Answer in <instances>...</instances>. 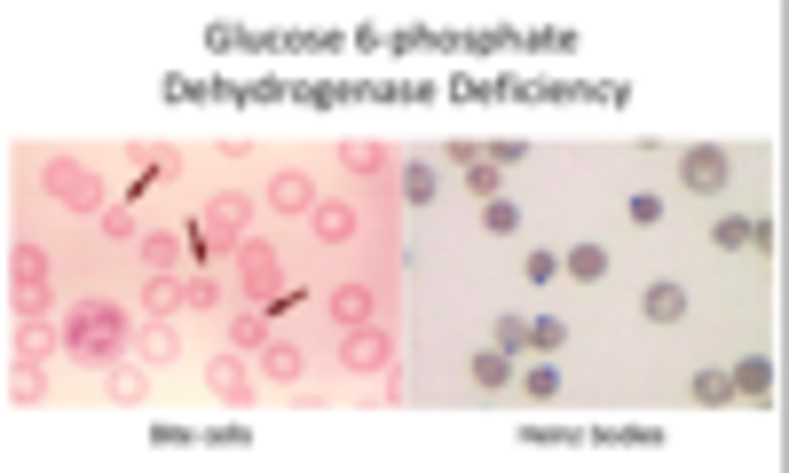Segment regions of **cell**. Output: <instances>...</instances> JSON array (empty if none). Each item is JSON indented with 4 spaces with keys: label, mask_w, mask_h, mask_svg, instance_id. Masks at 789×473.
I'll use <instances>...</instances> for the list:
<instances>
[{
    "label": "cell",
    "mask_w": 789,
    "mask_h": 473,
    "mask_svg": "<svg viewBox=\"0 0 789 473\" xmlns=\"http://www.w3.org/2000/svg\"><path fill=\"white\" fill-rule=\"evenodd\" d=\"M727 182H735V150H718V143L679 150V190L687 197H727Z\"/></svg>",
    "instance_id": "6da1fadb"
},
{
    "label": "cell",
    "mask_w": 789,
    "mask_h": 473,
    "mask_svg": "<svg viewBox=\"0 0 789 473\" xmlns=\"http://www.w3.org/2000/svg\"><path fill=\"white\" fill-rule=\"evenodd\" d=\"M640 316H647V324H687V284H679V277H655V284L640 292Z\"/></svg>",
    "instance_id": "7a4b0ae2"
},
{
    "label": "cell",
    "mask_w": 789,
    "mask_h": 473,
    "mask_svg": "<svg viewBox=\"0 0 789 473\" xmlns=\"http://www.w3.org/2000/svg\"><path fill=\"white\" fill-rule=\"evenodd\" d=\"M727 379H735V402H774V355H742Z\"/></svg>",
    "instance_id": "3957f363"
},
{
    "label": "cell",
    "mask_w": 789,
    "mask_h": 473,
    "mask_svg": "<svg viewBox=\"0 0 789 473\" xmlns=\"http://www.w3.org/2000/svg\"><path fill=\"white\" fill-rule=\"evenodd\" d=\"M513 371H521V355H506V348H474V387H482V395H506Z\"/></svg>",
    "instance_id": "277c9868"
},
{
    "label": "cell",
    "mask_w": 789,
    "mask_h": 473,
    "mask_svg": "<svg viewBox=\"0 0 789 473\" xmlns=\"http://www.w3.org/2000/svg\"><path fill=\"white\" fill-rule=\"evenodd\" d=\"M561 268H569L576 284H600V277H608V245H592V237H584V245L561 253Z\"/></svg>",
    "instance_id": "5b68a950"
},
{
    "label": "cell",
    "mask_w": 789,
    "mask_h": 473,
    "mask_svg": "<svg viewBox=\"0 0 789 473\" xmlns=\"http://www.w3.org/2000/svg\"><path fill=\"white\" fill-rule=\"evenodd\" d=\"M513 379H521V395H530V402H561V371H553V363H530V371H513Z\"/></svg>",
    "instance_id": "8992f818"
},
{
    "label": "cell",
    "mask_w": 789,
    "mask_h": 473,
    "mask_svg": "<svg viewBox=\"0 0 789 473\" xmlns=\"http://www.w3.org/2000/svg\"><path fill=\"white\" fill-rule=\"evenodd\" d=\"M403 197H411V206H435V197H442V174H435L426 158H411V166H403Z\"/></svg>",
    "instance_id": "52a82bcc"
},
{
    "label": "cell",
    "mask_w": 789,
    "mask_h": 473,
    "mask_svg": "<svg viewBox=\"0 0 789 473\" xmlns=\"http://www.w3.org/2000/svg\"><path fill=\"white\" fill-rule=\"evenodd\" d=\"M750 229H758L750 214H718V221H711V245H718V253H750Z\"/></svg>",
    "instance_id": "ba28073f"
},
{
    "label": "cell",
    "mask_w": 789,
    "mask_h": 473,
    "mask_svg": "<svg viewBox=\"0 0 789 473\" xmlns=\"http://www.w3.org/2000/svg\"><path fill=\"white\" fill-rule=\"evenodd\" d=\"M687 395H695V402H711V411H718V402H735V379H727L718 363H703L695 379H687Z\"/></svg>",
    "instance_id": "9c48e42d"
},
{
    "label": "cell",
    "mask_w": 789,
    "mask_h": 473,
    "mask_svg": "<svg viewBox=\"0 0 789 473\" xmlns=\"http://www.w3.org/2000/svg\"><path fill=\"white\" fill-rule=\"evenodd\" d=\"M489 348H506V355H521V348H530V324H521V308H506L498 324H489Z\"/></svg>",
    "instance_id": "30bf717a"
},
{
    "label": "cell",
    "mask_w": 789,
    "mask_h": 473,
    "mask_svg": "<svg viewBox=\"0 0 789 473\" xmlns=\"http://www.w3.org/2000/svg\"><path fill=\"white\" fill-rule=\"evenodd\" d=\"M458 182H466L474 197H498V182H506V174H498V158H474V166H466Z\"/></svg>",
    "instance_id": "8fae6325"
},
{
    "label": "cell",
    "mask_w": 789,
    "mask_h": 473,
    "mask_svg": "<svg viewBox=\"0 0 789 473\" xmlns=\"http://www.w3.org/2000/svg\"><path fill=\"white\" fill-rule=\"evenodd\" d=\"M482 229L513 237V229H521V206H513V197H489V206H482Z\"/></svg>",
    "instance_id": "7c38bea8"
},
{
    "label": "cell",
    "mask_w": 789,
    "mask_h": 473,
    "mask_svg": "<svg viewBox=\"0 0 789 473\" xmlns=\"http://www.w3.org/2000/svg\"><path fill=\"white\" fill-rule=\"evenodd\" d=\"M623 214H632L640 229H655V221H664V197H655V190H632V197H623Z\"/></svg>",
    "instance_id": "4fadbf2b"
},
{
    "label": "cell",
    "mask_w": 789,
    "mask_h": 473,
    "mask_svg": "<svg viewBox=\"0 0 789 473\" xmlns=\"http://www.w3.org/2000/svg\"><path fill=\"white\" fill-rule=\"evenodd\" d=\"M561 340H569V331H561V324H553V316H537V324H530V348H537V355H553V348H561Z\"/></svg>",
    "instance_id": "5bb4252c"
},
{
    "label": "cell",
    "mask_w": 789,
    "mask_h": 473,
    "mask_svg": "<svg viewBox=\"0 0 789 473\" xmlns=\"http://www.w3.org/2000/svg\"><path fill=\"white\" fill-rule=\"evenodd\" d=\"M316 237H332V245H340V237H348V206H324V214H316Z\"/></svg>",
    "instance_id": "9a60e30c"
},
{
    "label": "cell",
    "mask_w": 789,
    "mask_h": 473,
    "mask_svg": "<svg viewBox=\"0 0 789 473\" xmlns=\"http://www.w3.org/2000/svg\"><path fill=\"white\" fill-rule=\"evenodd\" d=\"M561 277V253H530V284H553Z\"/></svg>",
    "instance_id": "2e32d148"
}]
</instances>
